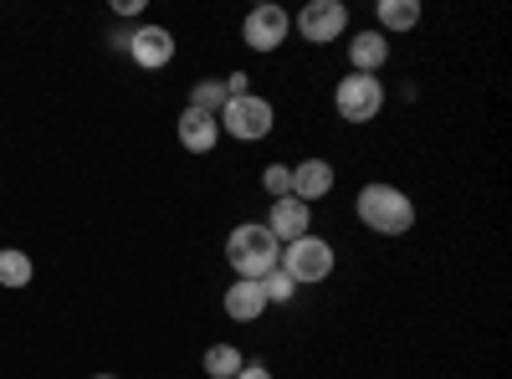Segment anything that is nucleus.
Masks as SVG:
<instances>
[{"label":"nucleus","instance_id":"1","mask_svg":"<svg viewBox=\"0 0 512 379\" xmlns=\"http://www.w3.org/2000/svg\"><path fill=\"white\" fill-rule=\"evenodd\" d=\"M354 216H359V226H369L374 236H405V231L415 226V200H410L400 185L374 180V185H364V190L354 195Z\"/></svg>","mask_w":512,"mask_h":379},{"label":"nucleus","instance_id":"2","mask_svg":"<svg viewBox=\"0 0 512 379\" xmlns=\"http://www.w3.org/2000/svg\"><path fill=\"white\" fill-rule=\"evenodd\" d=\"M277 257H282V241H277L262 221H241V226L226 236V262H231V272L246 277V282H262V277L277 267Z\"/></svg>","mask_w":512,"mask_h":379},{"label":"nucleus","instance_id":"3","mask_svg":"<svg viewBox=\"0 0 512 379\" xmlns=\"http://www.w3.org/2000/svg\"><path fill=\"white\" fill-rule=\"evenodd\" d=\"M277 267L297 282V287H318V282H328L333 277V267H338V251H333V241H323V236H297V241H287L282 246V257H277Z\"/></svg>","mask_w":512,"mask_h":379},{"label":"nucleus","instance_id":"4","mask_svg":"<svg viewBox=\"0 0 512 379\" xmlns=\"http://www.w3.org/2000/svg\"><path fill=\"white\" fill-rule=\"evenodd\" d=\"M221 134H231V139H241V144H262L272 129H277V108L267 103V98H256V93H241V98H231L226 108H221Z\"/></svg>","mask_w":512,"mask_h":379},{"label":"nucleus","instance_id":"5","mask_svg":"<svg viewBox=\"0 0 512 379\" xmlns=\"http://www.w3.org/2000/svg\"><path fill=\"white\" fill-rule=\"evenodd\" d=\"M333 113L344 118V123H374V118L384 113V82H379V77H364V72L338 77Z\"/></svg>","mask_w":512,"mask_h":379},{"label":"nucleus","instance_id":"6","mask_svg":"<svg viewBox=\"0 0 512 379\" xmlns=\"http://www.w3.org/2000/svg\"><path fill=\"white\" fill-rule=\"evenodd\" d=\"M292 26L303 31V41H313V47H328V41H338L349 31V6L344 0H308Z\"/></svg>","mask_w":512,"mask_h":379},{"label":"nucleus","instance_id":"7","mask_svg":"<svg viewBox=\"0 0 512 379\" xmlns=\"http://www.w3.org/2000/svg\"><path fill=\"white\" fill-rule=\"evenodd\" d=\"M292 31V16L282 6H251L246 21H241V41L251 52H277Z\"/></svg>","mask_w":512,"mask_h":379},{"label":"nucleus","instance_id":"8","mask_svg":"<svg viewBox=\"0 0 512 379\" xmlns=\"http://www.w3.org/2000/svg\"><path fill=\"white\" fill-rule=\"evenodd\" d=\"M128 57L144 72H164L175 62V31L169 26H134V41H128Z\"/></svg>","mask_w":512,"mask_h":379},{"label":"nucleus","instance_id":"9","mask_svg":"<svg viewBox=\"0 0 512 379\" xmlns=\"http://www.w3.org/2000/svg\"><path fill=\"white\" fill-rule=\"evenodd\" d=\"M333 185H338V170H333L328 159H297V164H292V195L303 200V205L328 200Z\"/></svg>","mask_w":512,"mask_h":379},{"label":"nucleus","instance_id":"10","mask_svg":"<svg viewBox=\"0 0 512 379\" xmlns=\"http://www.w3.org/2000/svg\"><path fill=\"white\" fill-rule=\"evenodd\" d=\"M282 246L287 241H297V236H308L313 231V205H303L297 195H282V200H272V210H267V221H262Z\"/></svg>","mask_w":512,"mask_h":379},{"label":"nucleus","instance_id":"11","mask_svg":"<svg viewBox=\"0 0 512 379\" xmlns=\"http://www.w3.org/2000/svg\"><path fill=\"white\" fill-rule=\"evenodd\" d=\"M175 139H180V149H185V154H210V149L221 144V123L210 118V113L185 108V113H180V123H175Z\"/></svg>","mask_w":512,"mask_h":379},{"label":"nucleus","instance_id":"12","mask_svg":"<svg viewBox=\"0 0 512 379\" xmlns=\"http://www.w3.org/2000/svg\"><path fill=\"white\" fill-rule=\"evenodd\" d=\"M221 308H226V318L231 323H256L272 303H267V292H262V282H246V277H236L231 287H226V298H221Z\"/></svg>","mask_w":512,"mask_h":379},{"label":"nucleus","instance_id":"13","mask_svg":"<svg viewBox=\"0 0 512 379\" xmlns=\"http://www.w3.org/2000/svg\"><path fill=\"white\" fill-rule=\"evenodd\" d=\"M390 62V36L379 31H359L349 41V72H364V77H379V67Z\"/></svg>","mask_w":512,"mask_h":379},{"label":"nucleus","instance_id":"14","mask_svg":"<svg viewBox=\"0 0 512 379\" xmlns=\"http://www.w3.org/2000/svg\"><path fill=\"white\" fill-rule=\"evenodd\" d=\"M226 103H231V93H226V77H200V82H190V103H185V108L221 118V108H226Z\"/></svg>","mask_w":512,"mask_h":379},{"label":"nucleus","instance_id":"15","mask_svg":"<svg viewBox=\"0 0 512 379\" xmlns=\"http://www.w3.org/2000/svg\"><path fill=\"white\" fill-rule=\"evenodd\" d=\"M374 16H379V36L384 31H415L420 26V0H379Z\"/></svg>","mask_w":512,"mask_h":379},{"label":"nucleus","instance_id":"16","mask_svg":"<svg viewBox=\"0 0 512 379\" xmlns=\"http://www.w3.org/2000/svg\"><path fill=\"white\" fill-rule=\"evenodd\" d=\"M241 364H246V354H241L236 344H210V349H205V359H200V369H205L210 379H236V374H241Z\"/></svg>","mask_w":512,"mask_h":379},{"label":"nucleus","instance_id":"17","mask_svg":"<svg viewBox=\"0 0 512 379\" xmlns=\"http://www.w3.org/2000/svg\"><path fill=\"white\" fill-rule=\"evenodd\" d=\"M31 277H36V267H31L26 251L0 246V287H31Z\"/></svg>","mask_w":512,"mask_h":379},{"label":"nucleus","instance_id":"18","mask_svg":"<svg viewBox=\"0 0 512 379\" xmlns=\"http://www.w3.org/2000/svg\"><path fill=\"white\" fill-rule=\"evenodd\" d=\"M262 292H267V303H292V298H297V282H292L282 267H272V272L262 277Z\"/></svg>","mask_w":512,"mask_h":379},{"label":"nucleus","instance_id":"19","mask_svg":"<svg viewBox=\"0 0 512 379\" xmlns=\"http://www.w3.org/2000/svg\"><path fill=\"white\" fill-rule=\"evenodd\" d=\"M262 190H267L272 200L292 195V164H267V170H262Z\"/></svg>","mask_w":512,"mask_h":379},{"label":"nucleus","instance_id":"20","mask_svg":"<svg viewBox=\"0 0 512 379\" xmlns=\"http://www.w3.org/2000/svg\"><path fill=\"white\" fill-rule=\"evenodd\" d=\"M236 379H277V374H272V369H267V364H262V359H246V364H241V374H236Z\"/></svg>","mask_w":512,"mask_h":379},{"label":"nucleus","instance_id":"21","mask_svg":"<svg viewBox=\"0 0 512 379\" xmlns=\"http://www.w3.org/2000/svg\"><path fill=\"white\" fill-rule=\"evenodd\" d=\"M226 93H231V98L251 93V77H246V72H231V77H226Z\"/></svg>","mask_w":512,"mask_h":379},{"label":"nucleus","instance_id":"22","mask_svg":"<svg viewBox=\"0 0 512 379\" xmlns=\"http://www.w3.org/2000/svg\"><path fill=\"white\" fill-rule=\"evenodd\" d=\"M108 41H113V47H118V52H128V41H134V26H123V31H113Z\"/></svg>","mask_w":512,"mask_h":379},{"label":"nucleus","instance_id":"23","mask_svg":"<svg viewBox=\"0 0 512 379\" xmlns=\"http://www.w3.org/2000/svg\"><path fill=\"white\" fill-rule=\"evenodd\" d=\"M113 11H118V16H139V11H144V0H118Z\"/></svg>","mask_w":512,"mask_h":379},{"label":"nucleus","instance_id":"24","mask_svg":"<svg viewBox=\"0 0 512 379\" xmlns=\"http://www.w3.org/2000/svg\"><path fill=\"white\" fill-rule=\"evenodd\" d=\"M98 379H118V374H98Z\"/></svg>","mask_w":512,"mask_h":379}]
</instances>
